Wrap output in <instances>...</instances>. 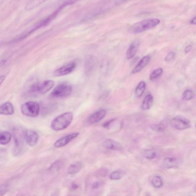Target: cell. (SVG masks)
Segmentation results:
<instances>
[{"mask_svg":"<svg viewBox=\"0 0 196 196\" xmlns=\"http://www.w3.org/2000/svg\"><path fill=\"white\" fill-rule=\"evenodd\" d=\"M192 47L191 45H189L187 46V47L185 48V53H187L188 52H189L190 50L191 49H192Z\"/></svg>","mask_w":196,"mask_h":196,"instance_id":"e575fe53","label":"cell"},{"mask_svg":"<svg viewBox=\"0 0 196 196\" xmlns=\"http://www.w3.org/2000/svg\"><path fill=\"white\" fill-rule=\"evenodd\" d=\"M73 118L71 112L64 113L57 117L52 122L51 127L55 131L65 130L70 125Z\"/></svg>","mask_w":196,"mask_h":196,"instance_id":"6da1fadb","label":"cell"},{"mask_svg":"<svg viewBox=\"0 0 196 196\" xmlns=\"http://www.w3.org/2000/svg\"><path fill=\"white\" fill-rule=\"evenodd\" d=\"M14 113V108L12 104L6 102L0 107V113L1 115H11Z\"/></svg>","mask_w":196,"mask_h":196,"instance_id":"9a60e30c","label":"cell"},{"mask_svg":"<svg viewBox=\"0 0 196 196\" xmlns=\"http://www.w3.org/2000/svg\"><path fill=\"white\" fill-rule=\"evenodd\" d=\"M195 126H196V125H195Z\"/></svg>","mask_w":196,"mask_h":196,"instance_id":"f35d334b","label":"cell"},{"mask_svg":"<svg viewBox=\"0 0 196 196\" xmlns=\"http://www.w3.org/2000/svg\"><path fill=\"white\" fill-rule=\"evenodd\" d=\"M76 63L75 62H71L57 69L54 72L55 76L60 77L69 75L75 70Z\"/></svg>","mask_w":196,"mask_h":196,"instance_id":"ba28073f","label":"cell"},{"mask_svg":"<svg viewBox=\"0 0 196 196\" xmlns=\"http://www.w3.org/2000/svg\"><path fill=\"white\" fill-rule=\"evenodd\" d=\"M146 89V84L144 81H142L138 84L136 87L135 93L137 98H140L144 93Z\"/></svg>","mask_w":196,"mask_h":196,"instance_id":"ffe728a7","label":"cell"},{"mask_svg":"<svg viewBox=\"0 0 196 196\" xmlns=\"http://www.w3.org/2000/svg\"><path fill=\"white\" fill-rule=\"evenodd\" d=\"M103 146L107 149L115 151H121L122 146L120 143L112 139H107L103 143Z\"/></svg>","mask_w":196,"mask_h":196,"instance_id":"5bb4252c","label":"cell"},{"mask_svg":"<svg viewBox=\"0 0 196 196\" xmlns=\"http://www.w3.org/2000/svg\"><path fill=\"white\" fill-rule=\"evenodd\" d=\"M115 120V119H112L110 120H108V121L105 122V123H103V126L104 128H109V127L110 126V125L112 124V123L114 122Z\"/></svg>","mask_w":196,"mask_h":196,"instance_id":"4dcf8cb0","label":"cell"},{"mask_svg":"<svg viewBox=\"0 0 196 196\" xmlns=\"http://www.w3.org/2000/svg\"><path fill=\"white\" fill-rule=\"evenodd\" d=\"M178 161L175 158L169 157L164 159L163 162L162 166L167 169L177 167L178 165Z\"/></svg>","mask_w":196,"mask_h":196,"instance_id":"d6986e66","label":"cell"},{"mask_svg":"<svg viewBox=\"0 0 196 196\" xmlns=\"http://www.w3.org/2000/svg\"><path fill=\"white\" fill-rule=\"evenodd\" d=\"M151 128L154 131L157 132H163L166 129V125L163 123L159 124L153 125L151 126Z\"/></svg>","mask_w":196,"mask_h":196,"instance_id":"cb8c5ba5","label":"cell"},{"mask_svg":"<svg viewBox=\"0 0 196 196\" xmlns=\"http://www.w3.org/2000/svg\"><path fill=\"white\" fill-rule=\"evenodd\" d=\"M25 141L29 145L34 146L37 144L39 139L38 134L32 130H26L24 132Z\"/></svg>","mask_w":196,"mask_h":196,"instance_id":"9c48e42d","label":"cell"},{"mask_svg":"<svg viewBox=\"0 0 196 196\" xmlns=\"http://www.w3.org/2000/svg\"><path fill=\"white\" fill-rule=\"evenodd\" d=\"M163 72V70L162 68H159L156 69L151 73L150 75V79L151 80H153L157 79L158 77L160 76Z\"/></svg>","mask_w":196,"mask_h":196,"instance_id":"603a6c76","label":"cell"},{"mask_svg":"<svg viewBox=\"0 0 196 196\" xmlns=\"http://www.w3.org/2000/svg\"><path fill=\"white\" fill-rule=\"evenodd\" d=\"M24 132L21 128H16L13 131L15 144V151L17 153H19L21 150L22 151L24 145V141H25Z\"/></svg>","mask_w":196,"mask_h":196,"instance_id":"8992f818","label":"cell"},{"mask_svg":"<svg viewBox=\"0 0 196 196\" xmlns=\"http://www.w3.org/2000/svg\"><path fill=\"white\" fill-rule=\"evenodd\" d=\"M62 165H63V163L62 161H57L51 166L50 167H49V169L52 171H58L62 167Z\"/></svg>","mask_w":196,"mask_h":196,"instance_id":"484cf974","label":"cell"},{"mask_svg":"<svg viewBox=\"0 0 196 196\" xmlns=\"http://www.w3.org/2000/svg\"><path fill=\"white\" fill-rule=\"evenodd\" d=\"M72 92V87L66 83L60 84L52 90L51 96L53 98H62L67 97Z\"/></svg>","mask_w":196,"mask_h":196,"instance_id":"5b68a950","label":"cell"},{"mask_svg":"<svg viewBox=\"0 0 196 196\" xmlns=\"http://www.w3.org/2000/svg\"><path fill=\"white\" fill-rule=\"evenodd\" d=\"M7 188L5 186H3V187H1V195L2 196L6 192Z\"/></svg>","mask_w":196,"mask_h":196,"instance_id":"d6a6232c","label":"cell"},{"mask_svg":"<svg viewBox=\"0 0 196 196\" xmlns=\"http://www.w3.org/2000/svg\"><path fill=\"white\" fill-rule=\"evenodd\" d=\"M143 155L144 157L148 159H152L155 157L156 153L152 150H147L143 153Z\"/></svg>","mask_w":196,"mask_h":196,"instance_id":"4316f807","label":"cell"},{"mask_svg":"<svg viewBox=\"0 0 196 196\" xmlns=\"http://www.w3.org/2000/svg\"><path fill=\"white\" fill-rule=\"evenodd\" d=\"M170 123L173 128L178 130L188 129L191 126L189 120L181 116L175 117L171 120Z\"/></svg>","mask_w":196,"mask_h":196,"instance_id":"52a82bcc","label":"cell"},{"mask_svg":"<svg viewBox=\"0 0 196 196\" xmlns=\"http://www.w3.org/2000/svg\"><path fill=\"white\" fill-rule=\"evenodd\" d=\"M121 173L119 171H115L112 172L110 175V178L111 180H118L121 179Z\"/></svg>","mask_w":196,"mask_h":196,"instance_id":"f1b7e54d","label":"cell"},{"mask_svg":"<svg viewBox=\"0 0 196 196\" xmlns=\"http://www.w3.org/2000/svg\"><path fill=\"white\" fill-rule=\"evenodd\" d=\"M140 42L139 40H136L133 42L130 45L126 53V57L128 60L133 58L135 56L139 48Z\"/></svg>","mask_w":196,"mask_h":196,"instance_id":"4fadbf2b","label":"cell"},{"mask_svg":"<svg viewBox=\"0 0 196 196\" xmlns=\"http://www.w3.org/2000/svg\"><path fill=\"white\" fill-rule=\"evenodd\" d=\"M71 188L73 190H76L79 188V185L75 183H72L71 186Z\"/></svg>","mask_w":196,"mask_h":196,"instance_id":"836d02e7","label":"cell"},{"mask_svg":"<svg viewBox=\"0 0 196 196\" xmlns=\"http://www.w3.org/2000/svg\"><path fill=\"white\" fill-rule=\"evenodd\" d=\"M79 133H75L67 135L57 140L54 143V146L57 148L64 147L70 143L72 140L76 138L79 135Z\"/></svg>","mask_w":196,"mask_h":196,"instance_id":"30bf717a","label":"cell"},{"mask_svg":"<svg viewBox=\"0 0 196 196\" xmlns=\"http://www.w3.org/2000/svg\"><path fill=\"white\" fill-rule=\"evenodd\" d=\"M82 165L80 162H76L71 165L69 167L68 173L70 175H75L78 173L82 168Z\"/></svg>","mask_w":196,"mask_h":196,"instance_id":"7402d4cb","label":"cell"},{"mask_svg":"<svg viewBox=\"0 0 196 196\" xmlns=\"http://www.w3.org/2000/svg\"><path fill=\"white\" fill-rule=\"evenodd\" d=\"M160 23V21L157 19L144 20L133 24L129 28V31L133 34H137L152 29Z\"/></svg>","mask_w":196,"mask_h":196,"instance_id":"7a4b0ae2","label":"cell"},{"mask_svg":"<svg viewBox=\"0 0 196 196\" xmlns=\"http://www.w3.org/2000/svg\"><path fill=\"white\" fill-rule=\"evenodd\" d=\"M11 138V135L9 132H1L0 134V143L2 145L7 144L10 141Z\"/></svg>","mask_w":196,"mask_h":196,"instance_id":"44dd1931","label":"cell"},{"mask_svg":"<svg viewBox=\"0 0 196 196\" xmlns=\"http://www.w3.org/2000/svg\"><path fill=\"white\" fill-rule=\"evenodd\" d=\"M191 24L196 25V16L190 22Z\"/></svg>","mask_w":196,"mask_h":196,"instance_id":"8d00e7d4","label":"cell"},{"mask_svg":"<svg viewBox=\"0 0 196 196\" xmlns=\"http://www.w3.org/2000/svg\"><path fill=\"white\" fill-rule=\"evenodd\" d=\"M22 114L30 117H36L40 112V107L37 102L29 101L23 104L21 107Z\"/></svg>","mask_w":196,"mask_h":196,"instance_id":"277c9868","label":"cell"},{"mask_svg":"<svg viewBox=\"0 0 196 196\" xmlns=\"http://www.w3.org/2000/svg\"><path fill=\"white\" fill-rule=\"evenodd\" d=\"M5 79V77L4 76V75H2L1 77V79H0V80H1V84L2 83V82H4Z\"/></svg>","mask_w":196,"mask_h":196,"instance_id":"74e56055","label":"cell"},{"mask_svg":"<svg viewBox=\"0 0 196 196\" xmlns=\"http://www.w3.org/2000/svg\"><path fill=\"white\" fill-rule=\"evenodd\" d=\"M96 63V60L93 57H90L87 59L85 66V72L87 75H89L93 71Z\"/></svg>","mask_w":196,"mask_h":196,"instance_id":"2e32d148","label":"cell"},{"mask_svg":"<svg viewBox=\"0 0 196 196\" xmlns=\"http://www.w3.org/2000/svg\"><path fill=\"white\" fill-rule=\"evenodd\" d=\"M152 184L153 186L155 188H160L162 185V181L160 177L156 176L153 178L152 180Z\"/></svg>","mask_w":196,"mask_h":196,"instance_id":"d4e9b609","label":"cell"},{"mask_svg":"<svg viewBox=\"0 0 196 196\" xmlns=\"http://www.w3.org/2000/svg\"><path fill=\"white\" fill-rule=\"evenodd\" d=\"M107 174V171L106 169H100L98 172V174L102 177H104Z\"/></svg>","mask_w":196,"mask_h":196,"instance_id":"1f68e13d","label":"cell"},{"mask_svg":"<svg viewBox=\"0 0 196 196\" xmlns=\"http://www.w3.org/2000/svg\"><path fill=\"white\" fill-rule=\"evenodd\" d=\"M151 60V57L149 55L145 56L141 59L132 71L133 74L138 73L144 68L149 63Z\"/></svg>","mask_w":196,"mask_h":196,"instance_id":"7c38bea8","label":"cell"},{"mask_svg":"<svg viewBox=\"0 0 196 196\" xmlns=\"http://www.w3.org/2000/svg\"><path fill=\"white\" fill-rule=\"evenodd\" d=\"M106 113V110H98L89 117L87 119V121L90 124H93L98 123L105 117Z\"/></svg>","mask_w":196,"mask_h":196,"instance_id":"8fae6325","label":"cell"},{"mask_svg":"<svg viewBox=\"0 0 196 196\" xmlns=\"http://www.w3.org/2000/svg\"><path fill=\"white\" fill-rule=\"evenodd\" d=\"M194 93L192 90H187L184 92L182 95L183 99L185 100H190L193 98Z\"/></svg>","mask_w":196,"mask_h":196,"instance_id":"83f0119b","label":"cell"},{"mask_svg":"<svg viewBox=\"0 0 196 196\" xmlns=\"http://www.w3.org/2000/svg\"><path fill=\"white\" fill-rule=\"evenodd\" d=\"M55 85V82L52 80H47L41 83L33 84L30 89L29 92L32 94H43L52 89Z\"/></svg>","mask_w":196,"mask_h":196,"instance_id":"3957f363","label":"cell"},{"mask_svg":"<svg viewBox=\"0 0 196 196\" xmlns=\"http://www.w3.org/2000/svg\"><path fill=\"white\" fill-rule=\"evenodd\" d=\"M154 102V98L152 95L148 94L143 100L141 108L144 110H149L151 107Z\"/></svg>","mask_w":196,"mask_h":196,"instance_id":"ac0fdd59","label":"cell"},{"mask_svg":"<svg viewBox=\"0 0 196 196\" xmlns=\"http://www.w3.org/2000/svg\"><path fill=\"white\" fill-rule=\"evenodd\" d=\"M99 186V183L98 182H94L93 184V187L94 189L98 188Z\"/></svg>","mask_w":196,"mask_h":196,"instance_id":"d590c367","label":"cell"},{"mask_svg":"<svg viewBox=\"0 0 196 196\" xmlns=\"http://www.w3.org/2000/svg\"><path fill=\"white\" fill-rule=\"evenodd\" d=\"M175 57V53L173 52H171L166 56L165 60L167 62H170Z\"/></svg>","mask_w":196,"mask_h":196,"instance_id":"f546056e","label":"cell"},{"mask_svg":"<svg viewBox=\"0 0 196 196\" xmlns=\"http://www.w3.org/2000/svg\"><path fill=\"white\" fill-rule=\"evenodd\" d=\"M48 1L49 0H30L26 5L25 9L27 11L32 10Z\"/></svg>","mask_w":196,"mask_h":196,"instance_id":"e0dca14e","label":"cell"}]
</instances>
